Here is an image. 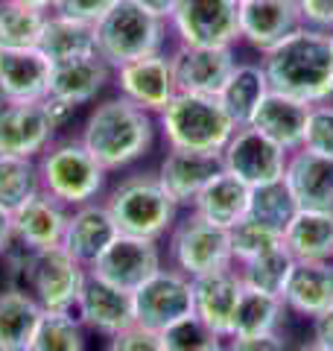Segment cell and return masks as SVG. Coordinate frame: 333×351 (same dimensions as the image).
<instances>
[{
    "label": "cell",
    "mask_w": 333,
    "mask_h": 351,
    "mask_svg": "<svg viewBox=\"0 0 333 351\" xmlns=\"http://www.w3.org/2000/svg\"><path fill=\"white\" fill-rule=\"evenodd\" d=\"M27 290L44 311L76 313V302L88 281V267L68 255L62 246L44 252H24Z\"/></svg>",
    "instance_id": "8"
},
{
    "label": "cell",
    "mask_w": 333,
    "mask_h": 351,
    "mask_svg": "<svg viewBox=\"0 0 333 351\" xmlns=\"http://www.w3.org/2000/svg\"><path fill=\"white\" fill-rule=\"evenodd\" d=\"M170 32L184 47H234L240 41L237 0H182Z\"/></svg>",
    "instance_id": "9"
},
{
    "label": "cell",
    "mask_w": 333,
    "mask_h": 351,
    "mask_svg": "<svg viewBox=\"0 0 333 351\" xmlns=\"http://www.w3.org/2000/svg\"><path fill=\"white\" fill-rule=\"evenodd\" d=\"M41 191V176L36 158L0 156V208L15 214Z\"/></svg>",
    "instance_id": "34"
},
{
    "label": "cell",
    "mask_w": 333,
    "mask_h": 351,
    "mask_svg": "<svg viewBox=\"0 0 333 351\" xmlns=\"http://www.w3.org/2000/svg\"><path fill=\"white\" fill-rule=\"evenodd\" d=\"M166 255H170V267L184 272L187 278H199L208 276V272L234 267L228 228L208 223L196 211L175 219L170 243H166Z\"/></svg>",
    "instance_id": "7"
},
{
    "label": "cell",
    "mask_w": 333,
    "mask_h": 351,
    "mask_svg": "<svg viewBox=\"0 0 333 351\" xmlns=\"http://www.w3.org/2000/svg\"><path fill=\"white\" fill-rule=\"evenodd\" d=\"M38 50L53 64L56 62H68V59L91 56V53H97V27L85 24V21H73V18L50 12L47 18H44Z\"/></svg>",
    "instance_id": "31"
},
{
    "label": "cell",
    "mask_w": 333,
    "mask_h": 351,
    "mask_svg": "<svg viewBox=\"0 0 333 351\" xmlns=\"http://www.w3.org/2000/svg\"><path fill=\"white\" fill-rule=\"evenodd\" d=\"M114 85L120 97H126L129 103L140 106L143 112H149L155 117L179 94L170 53H152V56L120 64V68H114Z\"/></svg>",
    "instance_id": "13"
},
{
    "label": "cell",
    "mask_w": 333,
    "mask_h": 351,
    "mask_svg": "<svg viewBox=\"0 0 333 351\" xmlns=\"http://www.w3.org/2000/svg\"><path fill=\"white\" fill-rule=\"evenodd\" d=\"M76 319L82 322V328H88V331H94V334H103L106 339L126 331L129 325H135L132 293L111 287V284L99 281L88 272L82 295H79V302H76Z\"/></svg>",
    "instance_id": "18"
},
{
    "label": "cell",
    "mask_w": 333,
    "mask_h": 351,
    "mask_svg": "<svg viewBox=\"0 0 333 351\" xmlns=\"http://www.w3.org/2000/svg\"><path fill=\"white\" fill-rule=\"evenodd\" d=\"M228 240H231L234 263H246L251 258L284 246V232L269 223H260V219H254V217H243L237 226L228 228Z\"/></svg>",
    "instance_id": "37"
},
{
    "label": "cell",
    "mask_w": 333,
    "mask_h": 351,
    "mask_svg": "<svg viewBox=\"0 0 333 351\" xmlns=\"http://www.w3.org/2000/svg\"><path fill=\"white\" fill-rule=\"evenodd\" d=\"M284 249L293 261H333V211L298 208L284 226Z\"/></svg>",
    "instance_id": "29"
},
{
    "label": "cell",
    "mask_w": 333,
    "mask_h": 351,
    "mask_svg": "<svg viewBox=\"0 0 333 351\" xmlns=\"http://www.w3.org/2000/svg\"><path fill=\"white\" fill-rule=\"evenodd\" d=\"M290 313L313 319L333 304V261H295L284 290Z\"/></svg>",
    "instance_id": "25"
},
{
    "label": "cell",
    "mask_w": 333,
    "mask_h": 351,
    "mask_svg": "<svg viewBox=\"0 0 333 351\" xmlns=\"http://www.w3.org/2000/svg\"><path fill=\"white\" fill-rule=\"evenodd\" d=\"M286 319V304L281 295H269L251 287H243L234 328L231 337H266V334H281V325Z\"/></svg>",
    "instance_id": "32"
},
{
    "label": "cell",
    "mask_w": 333,
    "mask_h": 351,
    "mask_svg": "<svg viewBox=\"0 0 333 351\" xmlns=\"http://www.w3.org/2000/svg\"><path fill=\"white\" fill-rule=\"evenodd\" d=\"M298 205L293 199V193L286 191L284 179L272 182V184H260V188H251V202H249V217L260 219V223H269L275 228H281L295 217Z\"/></svg>",
    "instance_id": "39"
},
{
    "label": "cell",
    "mask_w": 333,
    "mask_h": 351,
    "mask_svg": "<svg viewBox=\"0 0 333 351\" xmlns=\"http://www.w3.org/2000/svg\"><path fill=\"white\" fill-rule=\"evenodd\" d=\"M284 184L298 208L333 211V158L316 156L310 149H295L286 158Z\"/></svg>",
    "instance_id": "22"
},
{
    "label": "cell",
    "mask_w": 333,
    "mask_h": 351,
    "mask_svg": "<svg viewBox=\"0 0 333 351\" xmlns=\"http://www.w3.org/2000/svg\"><path fill=\"white\" fill-rule=\"evenodd\" d=\"M15 246V219L6 208H0V255H9Z\"/></svg>",
    "instance_id": "47"
},
{
    "label": "cell",
    "mask_w": 333,
    "mask_h": 351,
    "mask_svg": "<svg viewBox=\"0 0 333 351\" xmlns=\"http://www.w3.org/2000/svg\"><path fill=\"white\" fill-rule=\"evenodd\" d=\"M304 149L333 158V100L310 108L304 129Z\"/></svg>",
    "instance_id": "40"
},
{
    "label": "cell",
    "mask_w": 333,
    "mask_h": 351,
    "mask_svg": "<svg viewBox=\"0 0 333 351\" xmlns=\"http://www.w3.org/2000/svg\"><path fill=\"white\" fill-rule=\"evenodd\" d=\"M269 80L263 73V64L258 62H237L234 71H231L228 82L222 85V91L217 94V100L225 108V114L234 120V126H249L254 114H258L260 103L269 94Z\"/></svg>",
    "instance_id": "28"
},
{
    "label": "cell",
    "mask_w": 333,
    "mask_h": 351,
    "mask_svg": "<svg viewBox=\"0 0 333 351\" xmlns=\"http://www.w3.org/2000/svg\"><path fill=\"white\" fill-rule=\"evenodd\" d=\"M158 126L170 149L217 152V156L237 132L222 103L205 94H175L170 106L158 114Z\"/></svg>",
    "instance_id": "3"
},
{
    "label": "cell",
    "mask_w": 333,
    "mask_h": 351,
    "mask_svg": "<svg viewBox=\"0 0 333 351\" xmlns=\"http://www.w3.org/2000/svg\"><path fill=\"white\" fill-rule=\"evenodd\" d=\"M53 62L38 47L0 50V97L15 103H41L50 91Z\"/></svg>",
    "instance_id": "23"
},
{
    "label": "cell",
    "mask_w": 333,
    "mask_h": 351,
    "mask_svg": "<svg viewBox=\"0 0 333 351\" xmlns=\"http://www.w3.org/2000/svg\"><path fill=\"white\" fill-rule=\"evenodd\" d=\"M12 3H21V6H27V9H36V12H50L56 0H12Z\"/></svg>",
    "instance_id": "48"
},
{
    "label": "cell",
    "mask_w": 333,
    "mask_h": 351,
    "mask_svg": "<svg viewBox=\"0 0 333 351\" xmlns=\"http://www.w3.org/2000/svg\"><path fill=\"white\" fill-rule=\"evenodd\" d=\"M290 351H330V348H325V346H319L316 339H307V343H301V346H295V348H290Z\"/></svg>",
    "instance_id": "49"
},
{
    "label": "cell",
    "mask_w": 333,
    "mask_h": 351,
    "mask_svg": "<svg viewBox=\"0 0 333 351\" xmlns=\"http://www.w3.org/2000/svg\"><path fill=\"white\" fill-rule=\"evenodd\" d=\"M120 234V228L111 217L106 202H85L79 208H73L64 226L62 249L73 255L79 263L91 267V263L103 255V252L114 243Z\"/></svg>",
    "instance_id": "21"
},
{
    "label": "cell",
    "mask_w": 333,
    "mask_h": 351,
    "mask_svg": "<svg viewBox=\"0 0 333 351\" xmlns=\"http://www.w3.org/2000/svg\"><path fill=\"white\" fill-rule=\"evenodd\" d=\"M237 3H246V0H237Z\"/></svg>",
    "instance_id": "51"
},
{
    "label": "cell",
    "mask_w": 333,
    "mask_h": 351,
    "mask_svg": "<svg viewBox=\"0 0 333 351\" xmlns=\"http://www.w3.org/2000/svg\"><path fill=\"white\" fill-rule=\"evenodd\" d=\"M310 108L313 106L295 100V97L269 91L249 126H254L260 135L275 141V144L284 147L286 152H295L304 147V129H307Z\"/></svg>",
    "instance_id": "26"
},
{
    "label": "cell",
    "mask_w": 333,
    "mask_h": 351,
    "mask_svg": "<svg viewBox=\"0 0 333 351\" xmlns=\"http://www.w3.org/2000/svg\"><path fill=\"white\" fill-rule=\"evenodd\" d=\"M330 47H333V32H330Z\"/></svg>",
    "instance_id": "50"
},
{
    "label": "cell",
    "mask_w": 333,
    "mask_h": 351,
    "mask_svg": "<svg viewBox=\"0 0 333 351\" xmlns=\"http://www.w3.org/2000/svg\"><path fill=\"white\" fill-rule=\"evenodd\" d=\"M234 267L240 272L243 287H251V290H260L269 295H281L284 299V290H286V281H290L295 261L284 246H278V249L251 258L246 263H234Z\"/></svg>",
    "instance_id": "33"
},
{
    "label": "cell",
    "mask_w": 333,
    "mask_h": 351,
    "mask_svg": "<svg viewBox=\"0 0 333 351\" xmlns=\"http://www.w3.org/2000/svg\"><path fill=\"white\" fill-rule=\"evenodd\" d=\"M41 316L44 307L29 290H0V351H27Z\"/></svg>",
    "instance_id": "30"
},
{
    "label": "cell",
    "mask_w": 333,
    "mask_h": 351,
    "mask_svg": "<svg viewBox=\"0 0 333 351\" xmlns=\"http://www.w3.org/2000/svg\"><path fill=\"white\" fill-rule=\"evenodd\" d=\"M79 141L108 173L123 170L149 156L155 144V114L117 94L88 114Z\"/></svg>",
    "instance_id": "2"
},
{
    "label": "cell",
    "mask_w": 333,
    "mask_h": 351,
    "mask_svg": "<svg viewBox=\"0 0 333 351\" xmlns=\"http://www.w3.org/2000/svg\"><path fill=\"white\" fill-rule=\"evenodd\" d=\"M114 6V0H56L50 12L73 18V21H85V24H94L103 18L108 9Z\"/></svg>",
    "instance_id": "42"
},
{
    "label": "cell",
    "mask_w": 333,
    "mask_h": 351,
    "mask_svg": "<svg viewBox=\"0 0 333 351\" xmlns=\"http://www.w3.org/2000/svg\"><path fill=\"white\" fill-rule=\"evenodd\" d=\"M44 18L47 12H36L12 0H0V50L38 47Z\"/></svg>",
    "instance_id": "35"
},
{
    "label": "cell",
    "mask_w": 333,
    "mask_h": 351,
    "mask_svg": "<svg viewBox=\"0 0 333 351\" xmlns=\"http://www.w3.org/2000/svg\"><path fill=\"white\" fill-rule=\"evenodd\" d=\"M161 267H164V258H161L158 240L117 234V240L88 267V272L117 290L135 293L140 284L152 278Z\"/></svg>",
    "instance_id": "12"
},
{
    "label": "cell",
    "mask_w": 333,
    "mask_h": 351,
    "mask_svg": "<svg viewBox=\"0 0 333 351\" xmlns=\"http://www.w3.org/2000/svg\"><path fill=\"white\" fill-rule=\"evenodd\" d=\"M313 339L319 346H325L333 351V304L328 307V311H321L319 316H313Z\"/></svg>",
    "instance_id": "45"
},
{
    "label": "cell",
    "mask_w": 333,
    "mask_h": 351,
    "mask_svg": "<svg viewBox=\"0 0 333 351\" xmlns=\"http://www.w3.org/2000/svg\"><path fill=\"white\" fill-rule=\"evenodd\" d=\"M301 24L319 32H333V0H295Z\"/></svg>",
    "instance_id": "43"
},
{
    "label": "cell",
    "mask_w": 333,
    "mask_h": 351,
    "mask_svg": "<svg viewBox=\"0 0 333 351\" xmlns=\"http://www.w3.org/2000/svg\"><path fill=\"white\" fill-rule=\"evenodd\" d=\"M225 351H290L281 334H266V337H228Z\"/></svg>",
    "instance_id": "44"
},
{
    "label": "cell",
    "mask_w": 333,
    "mask_h": 351,
    "mask_svg": "<svg viewBox=\"0 0 333 351\" xmlns=\"http://www.w3.org/2000/svg\"><path fill=\"white\" fill-rule=\"evenodd\" d=\"M249 202H251V188L240 182L237 176L219 170L214 179L205 184V191L196 196L190 211H196L202 219L214 223L219 228L237 226L243 217H249Z\"/></svg>",
    "instance_id": "27"
},
{
    "label": "cell",
    "mask_w": 333,
    "mask_h": 351,
    "mask_svg": "<svg viewBox=\"0 0 333 351\" xmlns=\"http://www.w3.org/2000/svg\"><path fill=\"white\" fill-rule=\"evenodd\" d=\"M301 27L304 24L295 0H246L240 3V41H246L260 56Z\"/></svg>",
    "instance_id": "16"
},
{
    "label": "cell",
    "mask_w": 333,
    "mask_h": 351,
    "mask_svg": "<svg viewBox=\"0 0 333 351\" xmlns=\"http://www.w3.org/2000/svg\"><path fill=\"white\" fill-rule=\"evenodd\" d=\"M41 191H47L68 208H79L85 202H97L103 193L108 170L99 164L79 138L59 141L41 152L38 161Z\"/></svg>",
    "instance_id": "6"
},
{
    "label": "cell",
    "mask_w": 333,
    "mask_h": 351,
    "mask_svg": "<svg viewBox=\"0 0 333 351\" xmlns=\"http://www.w3.org/2000/svg\"><path fill=\"white\" fill-rule=\"evenodd\" d=\"M138 3L147 9L149 15H155V18H161V21L170 24V18L175 15V9H179L182 0H138Z\"/></svg>",
    "instance_id": "46"
},
{
    "label": "cell",
    "mask_w": 333,
    "mask_h": 351,
    "mask_svg": "<svg viewBox=\"0 0 333 351\" xmlns=\"http://www.w3.org/2000/svg\"><path fill=\"white\" fill-rule=\"evenodd\" d=\"M170 24L149 15L138 0H114V6L97 21V53L111 68L132 59L164 53Z\"/></svg>",
    "instance_id": "4"
},
{
    "label": "cell",
    "mask_w": 333,
    "mask_h": 351,
    "mask_svg": "<svg viewBox=\"0 0 333 351\" xmlns=\"http://www.w3.org/2000/svg\"><path fill=\"white\" fill-rule=\"evenodd\" d=\"M27 351H85L82 322L76 319V313L44 311Z\"/></svg>",
    "instance_id": "36"
},
{
    "label": "cell",
    "mask_w": 333,
    "mask_h": 351,
    "mask_svg": "<svg viewBox=\"0 0 333 351\" xmlns=\"http://www.w3.org/2000/svg\"><path fill=\"white\" fill-rule=\"evenodd\" d=\"M106 351H164V343H161L158 331L135 322V325H129L126 331L108 337Z\"/></svg>",
    "instance_id": "41"
},
{
    "label": "cell",
    "mask_w": 333,
    "mask_h": 351,
    "mask_svg": "<svg viewBox=\"0 0 333 351\" xmlns=\"http://www.w3.org/2000/svg\"><path fill=\"white\" fill-rule=\"evenodd\" d=\"M108 211L114 217L120 234L161 240L173 232L179 219V205L170 199L155 173H135L123 179L108 196Z\"/></svg>",
    "instance_id": "5"
},
{
    "label": "cell",
    "mask_w": 333,
    "mask_h": 351,
    "mask_svg": "<svg viewBox=\"0 0 333 351\" xmlns=\"http://www.w3.org/2000/svg\"><path fill=\"white\" fill-rule=\"evenodd\" d=\"M71 208L59 202L47 191H38L27 205L12 214L15 219V243L21 252H44L62 246L64 226H68Z\"/></svg>",
    "instance_id": "19"
},
{
    "label": "cell",
    "mask_w": 333,
    "mask_h": 351,
    "mask_svg": "<svg viewBox=\"0 0 333 351\" xmlns=\"http://www.w3.org/2000/svg\"><path fill=\"white\" fill-rule=\"evenodd\" d=\"M219 158L225 173L237 176L249 188H260V184H272L284 179L290 152L278 147L266 135H260L254 126H240L231 135L225 149L219 152Z\"/></svg>",
    "instance_id": "11"
},
{
    "label": "cell",
    "mask_w": 333,
    "mask_h": 351,
    "mask_svg": "<svg viewBox=\"0 0 333 351\" xmlns=\"http://www.w3.org/2000/svg\"><path fill=\"white\" fill-rule=\"evenodd\" d=\"M243 295V281L237 267L208 272L193 278V316H199L208 328H214L219 337H231L234 313Z\"/></svg>",
    "instance_id": "20"
},
{
    "label": "cell",
    "mask_w": 333,
    "mask_h": 351,
    "mask_svg": "<svg viewBox=\"0 0 333 351\" xmlns=\"http://www.w3.org/2000/svg\"><path fill=\"white\" fill-rule=\"evenodd\" d=\"M222 170V158L217 152H193V149H170L158 164V182L170 199L179 208H193L196 196L205 191V184Z\"/></svg>",
    "instance_id": "17"
},
{
    "label": "cell",
    "mask_w": 333,
    "mask_h": 351,
    "mask_svg": "<svg viewBox=\"0 0 333 351\" xmlns=\"http://www.w3.org/2000/svg\"><path fill=\"white\" fill-rule=\"evenodd\" d=\"M161 343L164 351H225V337H219L193 313L164 328Z\"/></svg>",
    "instance_id": "38"
},
{
    "label": "cell",
    "mask_w": 333,
    "mask_h": 351,
    "mask_svg": "<svg viewBox=\"0 0 333 351\" xmlns=\"http://www.w3.org/2000/svg\"><path fill=\"white\" fill-rule=\"evenodd\" d=\"M179 94L217 97L234 71V47H184L179 44L170 53Z\"/></svg>",
    "instance_id": "15"
},
{
    "label": "cell",
    "mask_w": 333,
    "mask_h": 351,
    "mask_svg": "<svg viewBox=\"0 0 333 351\" xmlns=\"http://www.w3.org/2000/svg\"><path fill=\"white\" fill-rule=\"evenodd\" d=\"M53 120L44 103H15L0 97V156L38 158L53 144Z\"/></svg>",
    "instance_id": "14"
},
{
    "label": "cell",
    "mask_w": 333,
    "mask_h": 351,
    "mask_svg": "<svg viewBox=\"0 0 333 351\" xmlns=\"http://www.w3.org/2000/svg\"><path fill=\"white\" fill-rule=\"evenodd\" d=\"M132 304L135 322L161 334L164 328L193 313V278L173 267H161L132 293Z\"/></svg>",
    "instance_id": "10"
},
{
    "label": "cell",
    "mask_w": 333,
    "mask_h": 351,
    "mask_svg": "<svg viewBox=\"0 0 333 351\" xmlns=\"http://www.w3.org/2000/svg\"><path fill=\"white\" fill-rule=\"evenodd\" d=\"M269 88L307 106L333 100V47L330 36L301 27L260 56Z\"/></svg>",
    "instance_id": "1"
},
{
    "label": "cell",
    "mask_w": 333,
    "mask_h": 351,
    "mask_svg": "<svg viewBox=\"0 0 333 351\" xmlns=\"http://www.w3.org/2000/svg\"><path fill=\"white\" fill-rule=\"evenodd\" d=\"M114 68L99 56V53H91V56L82 59H68V62H56L50 71V91L47 97L59 100L64 106H85L97 100V94L108 85Z\"/></svg>",
    "instance_id": "24"
}]
</instances>
